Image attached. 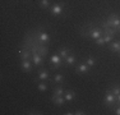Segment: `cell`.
Here are the masks:
<instances>
[{
  "label": "cell",
  "mask_w": 120,
  "mask_h": 115,
  "mask_svg": "<svg viewBox=\"0 0 120 115\" xmlns=\"http://www.w3.org/2000/svg\"><path fill=\"white\" fill-rule=\"evenodd\" d=\"M104 105L109 109H114L118 106V101H116V96L111 92V90H107L104 97Z\"/></svg>",
  "instance_id": "1"
},
{
  "label": "cell",
  "mask_w": 120,
  "mask_h": 115,
  "mask_svg": "<svg viewBox=\"0 0 120 115\" xmlns=\"http://www.w3.org/2000/svg\"><path fill=\"white\" fill-rule=\"evenodd\" d=\"M64 7H65V3L64 1H60L54 4L52 7L50 8V14L54 17H61L64 14Z\"/></svg>",
  "instance_id": "2"
},
{
  "label": "cell",
  "mask_w": 120,
  "mask_h": 115,
  "mask_svg": "<svg viewBox=\"0 0 120 115\" xmlns=\"http://www.w3.org/2000/svg\"><path fill=\"white\" fill-rule=\"evenodd\" d=\"M50 68L51 69H59L61 68L63 65H64V60L61 59V56L59 55V54H55V55H52L50 58Z\"/></svg>",
  "instance_id": "3"
},
{
  "label": "cell",
  "mask_w": 120,
  "mask_h": 115,
  "mask_svg": "<svg viewBox=\"0 0 120 115\" xmlns=\"http://www.w3.org/2000/svg\"><path fill=\"white\" fill-rule=\"evenodd\" d=\"M105 21L107 22V24L110 26V27L115 28V30H118L119 26H120V17L118 15V14H115V13L110 14V15H109Z\"/></svg>",
  "instance_id": "4"
},
{
  "label": "cell",
  "mask_w": 120,
  "mask_h": 115,
  "mask_svg": "<svg viewBox=\"0 0 120 115\" xmlns=\"http://www.w3.org/2000/svg\"><path fill=\"white\" fill-rule=\"evenodd\" d=\"M101 28L104 30V34H112V36H115V34L118 33V30L110 27V26L107 24L106 21H102L101 22Z\"/></svg>",
  "instance_id": "5"
},
{
  "label": "cell",
  "mask_w": 120,
  "mask_h": 115,
  "mask_svg": "<svg viewBox=\"0 0 120 115\" xmlns=\"http://www.w3.org/2000/svg\"><path fill=\"white\" fill-rule=\"evenodd\" d=\"M37 80H40V82H46V80L50 79V72L46 70V69H41V70H38V74H37L36 77Z\"/></svg>",
  "instance_id": "6"
},
{
  "label": "cell",
  "mask_w": 120,
  "mask_h": 115,
  "mask_svg": "<svg viewBox=\"0 0 120 115\" xmlns=\"http://www.w3.org/2000/svg\"><path fill=\"white\" fill-rule=\"evenodd\" d=\"M75 72L77 74H88L91 72V68L86 63H81V64H78L75 67Z\"/></svg>",
  "instance_id": "7"
},
{
  "label": "cell",
  "mask_w": 120,
  "mask_h": 115,
  "mask_svg": "<svg viewBox=\"0 0 120 115\" xmlns=\"http://www.w3.org/2000/svg\"><path fill=\"white\" fill-rule=\"evenodd\" d=\"M21 68L23 69V72L30 73L32 72V61H30V59H24L21 61Z\"/></svg>",
  "instance_id": "8"
},
{
  "label": "cell",
  "mask_w": 120,
  "mask_h": 115,
  "mask_svg": "<svg viewBox=\"0 0 120 115\" xmlns=\"http://www.w3.org/2000/svg\"><path fill=\"white\" fill-rule=\"evenodd\" d=\"M42 58L44 56H41L40 54H37L36 51H33L32 60H33V65H35V67H42V65H44V60H42Z\"/></svg>",
  "instance_id": "9"
},
{
  "label": "cell",
  "mask_w": 120,
  "mask_h": 115,
  "mask_svg": "<svg viewBox=\"0 0 120 115\" xmlns=\"http://www.w3.org/2000/svg\"><path fill=\"white\" fill-rule=\"evenodd\" d=\"M109 50H110L111 53H114V54H118L120 51V40L119 41H112L111 42V45L109 46Z\"/></svg>",
  "instance_id": "10"
},
{
  "label": "cell",
  "mask_w": 120,
  "mask_h": 115,
  "mask_svg": "<svg viewBox=\"0 0 120 115\" xmlns=\"http://www.w3.org/2000/svg\"><path fill=\"white\" fill-rule=\"evenodd\" d=\"M77 63V58L73 55L72 53L69 54V55L67 56V59L64 60V65H75Z\"/></svg>",
  "instance_id": "11"
},
{
  "label": "cell",
  "mask_w": 120,
  "mask_h": 115,
  "mask_svg": "<svg viewBox=\"0 0 120 115\" xmlns=\"http://www.w3.org/2000/svg\"><path fill=\"white\" fill-rule=\"evenodd\" d=\"M64 87L61 86V83H60L59 86H56L55 90H54V93H52V97H59V96H64Z\"/></svg>",
  "instance_id": "12"
},
{
  "label": "cell",
  "mask_w": 120,
  "mask_h": 115,
  "mask_svg": "<svg viewBox=\"0 0 120 115\" xmlns=\"http://www.w3.org/2000/svg\"><path fill=\"white\" fill-rule=\"evenodd\" d=\"M74 97H75V92H74L73 90H68V91H65L64 92V99H65V101H73L74 100Z\"/></svg>",
  "instance_id": "13"
},
{
  "label": "cell",
  "mask_w": 120,
  "mask_h": 115,
  "mask_svg": "<svg viewBox=\"0 0 120 115\" xmlns=\"http://www.w3.org/2000/svg\"><path fill=\"white\" fill-rule=\"evenodd\" d=\"M70 53H72V51H70L68 47H65V46H63V47H60V49H59V55L61 56V59H63V60L67 59V56L69 55Z\"/></svg>",
  "instance_id": "14"
},
{
  "label": "cell",
  "mask_w": 120,
  "mask_h": 115,
  "mask_svg": "<svg viewBox=\"0 0 120 115\" xmlns=\"http://www.w3.org/2000/svg\"><path fill=\"white\" fill-rule=\"evenodd\" d=\"M51 100H52V102H54V105L55 106H63L64 105V102H65V99H64V96H59V97H51Z\"/></svg>",
  "instance_id": "15"
},
{
  "label": "cell",
  "mask_w": 120,
  "mask_h": 115,
  "mask_svg": "<svg viewBox=\"0 0 120 115\" xmlns=\"http://www.w3.org/2000/svg\"><path fill=\"white\" fill-rule=\"evenodd\" d=\"M38 41L41 42V44H47V42H50V34L42 32L38 37Z\"/></svg>",
  "instance_id": "16"
},
{
  "label": "cell",
  "mask_w": 120,
  "mask_h": 115,
  "mask_svg": "<svg viewBox=\"0 0 120 115\" xmlns=\"http://www.w3.org/2000/svg\"><path fill=\"white\" fill-rule=\"evenodd\" d=\"M64 82V76L63 74H55V77H54V84H60V83Z\"/></svg>",
  "instance_id": "17"
},
{
  "label": "cell",
  "mask_w": 120,
  "mask_h": 115,
  "mask_svg": "<svg viewBox=\"0 0 120 115\" xmlns=\"http://www.w3.org/2000/svg\"><path fill=\"white\" fill-rule=\"evenodd\" d=\"M37 90H38L40 92H46L49 90V86L44 82V80H42V82H40L38 84H37Z\"/></svg>",
  "instance_id": "18"
},
{
  "label": "cell",
  "mask_w": 120,
  "mask_h": 115,
  "mask_svg": "<svg viewBox=\"0 0 120 115\" xmlns=\"http://www.w3.org/2000/svg\"><path fill=\"white\" fill-rule=\"evenodd\" d=\"M84 61H86V64H87L90 68H92L93 65L96 64V59H95V58H92V56H88V58H86V60H84Z\"/></svg>",
  "instance_id": "19"
},
{
  "label": "cell",
  "mask_w": 120,
  "mask_h": 115,
  "mask_svg": "<svg viewBox=\"0 0 120 115\" xmlns=\"http://www.w3.org/2000/svg\"><path fill=\"white\" fill-rule=\"evenodd\" d=\"M40 7L42 8V9H49L50 8V4H51V1L50 0H40Z\"/></svg>",
  "instance_id": "20"
},
{
  "label": "cell",
  "mask_w": 120,
  "mask_h": 115,
  "mask_svg": "<svg viewBox=\"0 0 120 115\" xmlns=\"http://www.w3.org/2000/svg\"><path fill=\"white\" fill-rule=\"evenodd\" d=\"M111 92H112L115 96L120 95V84H114L112 87H111Z\"/></svg>",
  "instance_id": "21"
},
{
  "label": "cell",
  "mask_w": 120,
  "mask_h": 115,
  "mask_svg": "<svg viewBox=\"0 0 120 115\" xmlns=\"http://www.w3.org/2000/svg\"><path fill=\"white\" fill-rule=\"evenodd\" d=\"M95 44L97 46H104L106 42H105V38H104V36H101V37H98L97 40H95Z\"/></svg>",
  "instance_id": "22"
},
{
  "label": "cell",
  "mask_w": 120,
  "mask_h": 115,
  "mask_svg": "<svg viewBox=\"0 0 120 115\" xmlns=\"http://www.w3.org/2000/svg\"><path fill=\"white\" fill-rule=\"evenodd\" d=\"M104 38H105V42H106V44H110V42L114 41L112 34H104Z\"/></svg>",
  "instance_id": "23"
},
{
  "label": "cell",
  "mask_w": 120,
  "mask_h": 115,
  "mask_svg": "<svg viewBox=\"0 0 120 115\" xmlns=\"http://www.w3.org/2000/svg\"><path fill=\"white\" fill-rule=\"evenodd\" d=\"M74 114H75V115H84V114H86V111H83V110H77Z\"/></svg>",
  "instance_id": "24"
},
{
  "label": "cell",
  "mask_w": 120,
  "mask_h": 115,
  "mask_svg": "<svg viewBox=\"0 0 120 115\" xmlns=\"http://www.w3.org/2000/svg\"><path fill=\"white\" fill-rule=\"evenodd\" d=\"M115 114H116V115H120V105H118V106L115 107Z\"/></svg>",
  "instance_id": "25"
},
{
  "label": "cell",
  "mask_w": 120,
  "mask_h": 115,
  "mask_svg": "<svg viewBox=\"0 0 120 115\" xmlns=\"http://www.w3.org/2000/svg\"><path fill=\"white\" fill-rule=\"evenodd\" d=\"M28 114L32 115V114H42V113H40V111H28Z\"/></svg>",
  "instance_id": "26"
},
{
  "label": "cell",
  "mask_w": 120,
  "mask_h": 115,
  "mask_svg": "<svg viewBox=\"0 0 120 115\" xmlns=\"http://www.w3.org/2000/svg\"><path fill=\"white\" fill-rule=\"evenodd\" d=\"M116 101H118V105H120V95L116 96Z\"/></svg>",
  "instance_id": "27"
},
{
  "label": "cell",
  "mask_w": 120,
  "mask_h": 115,
  "mask_svg": "<svg viewBox=\"0 0 120 115\" xmlns=\"http://www.w3.org/2000/svg\"><path fill=\"white\" fill-rule=\"evenodd\" d=\"M118 55H119V58H120V51H119V53H118Z\"/></svg>",
  "instance_id": "28"
},
{
  "label": "cell",
  "mask_w": 120,
  "mask_h": 115,
  "mask_svg": "<svg viewBox=\"0 0 120 115\" xmlns=\"http://www.w3.org/2000/svg\"><path fill=\"white\" fill-rule=\"evenodd\" d=\"M118 31H120V26H119V28H118Z\"/></svg>",
  "instance_id": "29"
}]
</instances>
